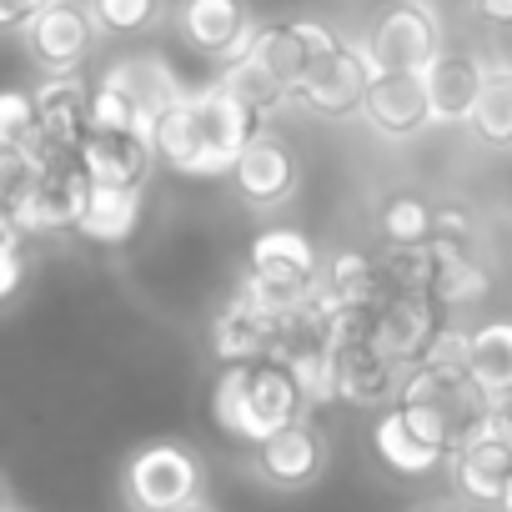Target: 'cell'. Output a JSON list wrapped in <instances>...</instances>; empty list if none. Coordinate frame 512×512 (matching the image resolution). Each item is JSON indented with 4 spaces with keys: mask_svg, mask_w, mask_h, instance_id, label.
I'll return each instance as SVG.
<instances>
[{
    "mask_svg": "<svg viewBox=\"0 0 512 512\" xmlns=\"http://www.w3.org/2000/svg\"><path fill=\"white\" fill-rule=\"evenodd\" d=\"M262 126L221 81L186 91L161 121H156V156L181 171V176H231L241 146L251 141V131Z\"/></svg>",
    "mask_w": 512,
    "mask_h": 512,
    "instance_id": "6da1fadb",
    "label": "cell"
},
{
    "mask_svg": "<svg viewBox=\"0 0 512 512\" xmlns=\"http://www.w3.org/2000/svg\"><path fill=\"white\" fill-rule=\"evenodd\" d=\"M211 417L226 437L256 447L272 432H282L287 422L307 417V402L297 392V377L287 362L267 357V362H236L221 367L216 387H211Z\"/></svg>",
    "mask_w": 512,
    "mask_h": 512,
    "instance_id": "7a4b0ae2",
    "label": "cell"
},
{
    "mask_svg": "<svg viewBox=\"0 0 512 512\" xmlns=\"http://www.w3.org/2000/svg\"><path fill=\"white\" fill-rule=\"evenodd\" d=\"M487 392L472 382L467 367H432V362H417L402 372V387H397V407L402 417L432 442L442 447L447 457L462 452L467 442L487 437Z\"/></svg>",
    "mask_w": 512,
    "mask_h": 512,
    "instance_id": "3957f363",
    "label": "cell"
},
{
    "mask_svg": "<svg viewBox=\"0 0 512 512\" xmlns=\"http://www.w3.org/2000/svg\"><path fill=\"white\" fill-rule=\"evenodd\" d=\"M251 292H262L277 312H287L292 322L302 317L307 297L322 282V262H317V246L297 231V226H272L246 246V277Z\"/></svg>",
    "mask_w": 512,
    "mask_h": 512,
    "instance_id": "277c9868",
    "label": "cell"
},
{
    "mask_svg": "<svg viewBox=\"0 0 512 512\" xmlns=\"http://www.w3.org/2000/svg\"><path fill=\"white\" fill-rule=\"evenodd\" d=\"M121 497L131 512H171L191 497H206V462L186 442H146L121 467Z\"/></svg>",
    "mask_w": 512,
    "mask_h": 512,
    "instance_id": "5b68a950",
    "label": "cell"
},
{
    "mask_svg": "<svg viewBox=\"0 0 512 512\" xmlns=\"http://www.w3.org/2000/svg\"><path fill=\"white\" fill-rule=\"evenodd\" d=\"M287 337H292V317L277 312L262 292H251L246 282L231 292V302L216 312L211 322V347L226 367L236 362H267V357H287Z\"/></svg>",
    "mask_w": 512,
    "mask_h": 512,
    "instance_id": "8992f818",
    "label": "cell"
},
{
    "mask_svg": "<svg viewBox=\"0 0 512 512\" xmlns=\"http://www.w3.org/2000/svg\"><path fill=\"white\" fill-rule=\"evenodd\" d=\"M302 186V161L292 151V141L272 126H256L251 141L241 146L236 166H231V191L241 206L251 211H277L297 196Z\"/></svg>",
    "mask_w": 512,
    "mask_h": 512,
    "instance_id": "52a82bcc",
    "label": "cell"
},
{
    "mask_svg": "<svg viewBox=\"0 0 512 512\" xmlns=\"http://www.w3.org/2000/svg\"><path fill=\"white\" fill-rule=\"evenodd\" d=\"M372 71H427L442 51V26L427 0H392L362 41Z\"/></svg>",
    "mask_w": 512,
    "mask_h": 512,
    "instance_id": "ba28073f",
    "label": "cell"
},
{
    "mask_svg": "<svg viewBox=\"0 0 512 512\" xmlns=\"http://www.w3.org/2000/svg\"><path fill=\"white\" fill-rule=\"evenodd\" d=\"M327 462H332V447H327V432L317 427L312 412L251 447V472L277 492H302V487L322 482Z\"/></svg>",
    "mask_w": 512,
    "mask_h": 512,
    "instance_id": "9c48e42d",
    "label": "cell"
},
{
    "mask_svg": "<svg viewBox=\"0 0 512 512\" xmlns=\"http://www.w3.org/2000/svg\"><path fill=\"white\" fill-rule=\"evenodd\" d=\"M96 21L86 11V0H51V6L21 31L26 56L36 61L41 76H71L86 66L91 46H96Z\"/></svg>",
    "mask_w": 512,
    "mask_h": 512,
    "instance_id": "30bf717a",
    "label": "cell"
},
{
    "mask_svg": "<svg viewBox=\"0 0 512 512\" xmlns=\"http://www.w3.org/2000/svg\"><path fill=\"white\" fill-rule=\"evenodd\" d=\"M337 46H342V36L332 26H322V21H272V26L256 31V41L246 46V56L262 66V71H272L297 96V86L307 81V71L327 51H337Z\"/></svg>",
    "mask_w": 512,
    "mask_h": 512,
    "instance_id": "8fae6325",
    "label": "cell"
},
{
    "mask_svg": "<svg viewBox=\"0 0 512 512\" xmlns=\"http://www.w3.org/2000/svg\"><path fill=\"white\" fill-rule=\"evenodd\" d=\"M367 81H372V61L362 46L342 41L337 51H327L307 81L297 86L292 106H307L312 116H327V121H347L362 111V96H367Z\"/></svg>",
    "mask_w": 512,
    "mask_h": 512,
    "instance_id": "7c38bea8",
    "label": "cell"
},
{
    "mask_svg": "<svg viewBox=\"0 0 512 512\" xmlns=\"http://www.w3.org/2000/svg\"><path fill=\"white\" fill-rule=\"evenodd\" d=\"M437 327H442L437 302L427 292H382V302L372 307V322H367V342L407 372V367L422 362Z\"/></svg>",
    "mask_w": 512,
    "mask_h": 512,
    "instance_id": "4fadbf2b",
    "label": "cell"
},
{
    "mask_svg": "<svg viewBox=\"0 0 512 512\" xmlns=\"http://www.w3.org/2000/svg\"><path fill=\"white\" fill-rule=\"evenodd\" d=\"M176 31L191 51L211 56V61H236L246 56V46L256 41V16L246 0H181L176 6Z\"/></svg>",
    "mask_w": 512,
    "mask_h": 512,
    "instance_id": "5bb4252c",
    "label": "cell"
},
{
    "mask_svg": "<svg viewBox=\"0 0 512 512\" xmlns=\"http://www.w3.org/2000/svg\"><path fill=\"white\" fill-rule=\"evenodd\" d=\"M382 141H412L417 131L432 126L427 106V81L422 71H372L362 111H357Z\"/></svg>",
    "mask_w": 512,
    "mask_h": 512,
    "instance_id": "9a60e30c",
    "label": "cell"
},
{
    "mask_svg": "<svg viewBox=\"0 0 512 512\" xmlns=\"http://www.w3.org/2000/svg\"><path fill=\"white\" fill-rule=\"evenodd\" d=\"M86 191H91V176H86V171H81V161L71 156V161L51 166V171L36 181V191H31L26 201H16V206H11V216H16V226H21L26 236L76 231L81 206H86Z\"/></svg>",
    "mask_w": 512,
    "mask_h": 512,
    "instance_id": "2e32d148",
    "label": "cell"
},
{
    "mask_svg": "<svg viewBox=\"0 0 512 512\" xmlns=\"http://www.w3.org/2000/svg\"><path fill=\"white\" fill-rule=\"evenodd\" d=\"M76 161L101 186H146L156 171V136L151 131H86Z\"/></svg>",
    "mask_w": 512,
    "mask_h": 512,
    "instance_id": "e0dca14e",
    "label": "cell"
},
{
    "mask_svg": "<svg viewBox=\"0 0 512 512\" xmlns=\"http://www.w3.org/2000/svg\"><path fill=\"white\" fill-rule=\"evenodd\" d=\"M487 61L472 56V51H437L432 66L422 71L427 81V106H432V126H467L472 121V106L482 96V81H487Z\"/></svg>",
    "mask_w": 512,
    "mask_h": 512,
    "instance_id": "ac0fdd59",
    "label": "cell"
},
{
    "mask_svg": "<svg viewBox=\"0 0 512 512\" xmlns=\"http://www.w3.org/2000/svg\"><path fill=\"white\" fill-rule=\"evenodd\" d=\"M31 101H36V121H41L46 146H56L61 156H76V146L91 131V86L81 81V71L41 76L31 86Z\"/></svg>",
    "mask_w": 512,
    "mask_h": 512,
    "instance_id": "d6986e66",
    "label": "cell"
},
{
    "mask_svg": "<svg viewBox=\"0 0 512 512\" xmlns=\"http://www.w3.org/2000/svg\"><path fill=\"white\" fill-rule=\"evenodd\" d=\"M101 81L116 86L121 96H131V106H136L151 126H156V121L186 96L181 76H176V71L166 66V56H156V51H141V56H121V61H111Z\"/></svg>",
    "mask_w": 512,
    "mask_h": 512,
    "instance_id": "ffe728a7",
    "label": "cell"
},
{
    "mask_svg": "<svg viewBox=\"0 0 512 512\" xmlns=\"http://www.w3.org/2000/svg\"><path fill=\"white\" fill-rule=\"evenodd\" d=\"M402 387V367L387 362L367 337L337 347V397L352 407H392Z\"/></svg>",
    "mask_w": 512,
    "mask_h": 512,
    "instance_id": "44dd1931",
    "label": "cell"
},
{
    "mask_svg": "<svg viewBox=\"0 0 512 512\" xmlns=\"http://www.w3.org/2000/svg\"><path fill=\"white\" fill-rule=\"evenodd\" d=\"M447 467H452V487H457L462 502H472V507H502V492L512 482V447L507 442H497L487 432V437L467 442L462 452H452Z\"/></svg>",
    "mask_w": 512,
    "mask_h": 512,
    "instance_id": "7402d4cb",
    "label": "cell"
},
{
    "mask_svg": "<svg viewBox=\"0 0 512 512\" xmlns=\"http://www.w3.org/2000/svg\"><path fill=\"white\" fill-rule=\"evenodd\" d=\"M141 186H101L91 181L86 191V206H81V221L76 231L96 246H126L141 226Z\"/></svg>",
    "mask_w": 512,
    "mask_h": 512,
    "instance_id": "603a6c76",
    "label": "cell"
},
{
    "mask_svg": "<svg viewBox=\"0 0 512 512\" xmlns=\"http://www.w3.org/2000/svg\"><path fill=\"white\" fill-rule=\"evenodd\" d=\"M372 447H377L382 467L397 472V477H427V472H437V467L447 462V452L432 447V442L402 417L397 402L377 417V427H372Z\"/></svg>",
    "mask_w": 512,
    "mask_h": 512,
    "instance_id": "cb8c5ba5",
    "label": "cell"
},
{
    "mask_svg": "<svg viewBox=\"0 0 512 512\" xmlns=\"http://www.w3.org/2000/svg\"><path fill=\"white\" fill-rule=\"evenodd\" d=\"M337 307H347V312H367V307H377L382 302V292H387V282H382V262H372V256H362V251H337L332 262L322 267V282H317Z\"/></svg>",
    "mask_w": 512,
    "mask_h": 512,
    "instance_id": "d4e9b609",
    "label": "cell"
},
{
    "mask_svg": "<svg viewBox=\"0 0 512 512\" xmlns=\"http://www.w3.org/2000/svg\"><path fill=\"white\" fill-rule=\"evenodd\" d=\"M256 121H262V126H272V116L282 111V106H292V91L272 76V71H262V66H256L251 56H236V61H226L221 66V76H216Z\"/></svg>",
    "mask_w": 512,
    "mask_h": 512,
    "instance_id": "484cf974",
    "label": "cell"
},
{
    "mask_svg": "<svg viewBox=\"0 0 512 512\" xmlns=\"http://www.w3.org/2000/svg\"><path fill=\"white\" fill-rule=\"evenodd\" d=\"M467 372L472 382L497 397L512 387V317H497V322H482L472 332V352H467Z\"/></svg>",
    "mask_w": 512,
    "mask_h": 512,
    "instance_id": "4316f807",
    "label": "cell"
},
{
    "mask_svg": "<svg viewBox=\"0 0 512 512\" xmlns=\"http://www.w3.org/2000/svg\"><path fill=\"white\" fill-rule=\"evenodd\" d=\"M467 126L477 131L482 146H512V66H492L487 71Z\"/></svg>",
    "mask_w": 512,
    "mask_h": 512,
    "instance_id": "83f0119b",
    "label": "cell"
},
{
    "mask_svg": "<svg viewBox=\"0 0 512 512\" xmlns=\"http://www.w3.org/2000/svg\"><path fill=\"white\" fill-rule=\"evenodd\" d=\"M432 221H437V211H432L422 196H412V191L387 196L382 211H377V231H382L387 246H397V251H407V246H427V241H432Z\"/></svg>",
    "mask_w": 512,
    "mask_h": 512,
    "instance_id": "f1b7e54d",
    "label": "cell"
},
{
    "mask_svg": "<svg viewBox=\"0 0 512 512\" xmlns=\"http://www.w3.org/2000/svg\"><path fill=\"white\" fill-rule=\"evenodd\" d=\"M86 11L101 36H141L161 26L166 0H86Z\"/></svg>",
    "mask_w": 512,
    "mask_h": 512,
    "instance_id": "f546056e",
    "label": "cell"
},
{
    "mask_svg": "<svg viewBox=\"0 0 512 512\" xmlns=\"http://www.w3.org/2000/svg\"><path fill=\"white\" fill-rule=\"evenodd\" d=\"M36 136H41V121H36L31 91L6 86L0 91V151H26Z\"/></svg>",
    "mask_w": 512,
    "mask_h": 512,
    "instance_id": "4dcf8cb0",
    "label": "cell"
},
{
    "mask_svg": "<svg viewBox=\"0 0 512 512\" xmlns=\"http://www.w3.org/2000/svg\"><path fill=\"white\" fill-rule=\"evenodd\" d=\"M91 131H151V136H156V126L131 106V96H121V91L106 86V81L91 86Z\"/></svg>",
    "mask_w": 512,
    "mask_h": 512,
    "instance_id": "1f68e13d",
    "label": "cell"
},
{
    "mask_svg": "<svg viewBox=\"0 0 512 512\" xmlns=\"http://www.w3.org/2000/svg\"><path fill=\"white\" fill-rule=\"evenodd\" d=\"M46 171H51V166L36 161L31 151H0V206L11 211L16 201H26Z\"/></svg>",
    "mask_w": 512,
    "mask_h": 512,
    "instance_id": "d6a6232c",
    "label": "cell"
},
{
    "mask_svg": "<svg viewBox=\"0 0 512 512\" xmlns=\"http://www.w3.org/2000/svg\"><path fill=\"white\" fill-rule=\"evenodd\" d=\"M467 352H472V332L457 327V322H442V327L432 332L422 362H432V367H467Z\"/></svg>",
    "mask_w": 512,
    "mask_h": 512,
    "instance_id": "836d02e7",
    "label": "cell"
},
{
    "mask_svg": "<svg viewBox=\"0 0 512 512\" xmlns=\"http://www.w3.org/2000/svg\"><path fill=\"white\" fill-rule=\"evenodd\" d=\"M26 287V256L21 251H0V307L16 302Z\"/></svg>",
    "mask_w": 512,
    "mask_h": 512,
    "instance_id": "e575fe53",
    "label": "cell"
},
{
    "mask_svg": "<svg viewBox=\"0 0 512 512\" xmlns=\"http://www.w3.org/2000/svg\"><path fill=\"white\" fill-rule=\"evenodd\" d=\"M51 0H0V31H26Z\"/></svg>",
    "mask_w": 512,
    "mask_h": 512,
    "instance_id": "d590c367",
    "label": "cell"
},
{
    "mask_svg": "<svg viewBox=\"0 0 512 512\" xmlns=\"http://www.w3.org/2000/svg\"><path fill=\"white\" fill-rule=\"evenodd\" d=\"M487 432H492L497 442H507V447H512V387H507V392H497V397L487 402Z\"/></svg>",
    "mask_w": 512,
    "mask_h": 512,
    "instance_id": "8d00e7d4",
    "label": "cell"
},
{
    "mask_svg": "<svg viewBox=\"0 0 512 512\" xmlns=\"http://www.w3.org/2000/svg\"><path fill=\"white\" fill-rule=\"evenodd\" d=\"M472 11L492 31H512V0H472Z\"/></svg>",
    "mask_w": 512,
    "mask_h": 512,
    "instance_id": "74e56055",
    "label": "cell"
},
{
    "mask_svg": "<svg viewBox=\"0 0 512 512\" xmlns=\"http://www.w3.org/2000/svg\"><path fill=\"white\" fill-rule=\"evenodd\" d=\"M21 246H26V231L16 226V216L6 206H0V251H21Z\"/></svg>",
    "mask_w": 512,
    "mask_h": 512,
    "instance_id": "f35d334b",
    "label": "cell"
},
{
    "mask_svg": "<svg viewBox=\"0 0 512 512\" xmlns=\"http://www.w3.org/2000/svg\"><path fill=\"white\" fill-rule=\"evenodd\" d=\"M412 512H467V507H457V502H417Z\"/></svg>",
    "mask_w": 512,
    "mask_h": 512,
    "instance_id": "ab89813d",
    "label": "cell"
},
{
    "mask_svg": "<svg viewBox=\"0 0 512 512\" xmlns=\"http://www.w3.org/2000/svg\"><path fill=\"white\" fill-rule=\"evenodd\" d=\"M171 512H216L206 497H191V502H181V507H171Z\"/></svg>",
    "mask_w": 512,
    "mask_h": 512,
    "instance_id": "60d3db41",
    "label": "cell"
},
{
    "mask_svg": "<svg viewBox=\"0 0 512 512\" xmlns=\"http://www.w3.org/2000/svg\"><path fill=\"white\" fill-rule=\"evenodd\" d=\"M497 512H512V482H507V492H502V507Z\"/></svg>",
    "mask_w": 512,
    "mask_h": 512,
    "instance_id": "b9f144b4",
    "label": "cell"
},
{
    "mask_svg": "<svg viewBox=\"0 0 512 512\" xmlns=\"http://www.w3.org/2000/svg\"><path fill=\"white\" fill-rule=\"evenodd\" d=\"M0 507H6V482H0Z\"/></svg>",
    "mask_w": 512,
    "mask_h": 512,
    "instance_id": "7bdbcfd3",
    "label": "cell"
},
{
    "mask_svg": "<svg viewBox=\"0 0 512 512\" xmlns=\"http://www.w3.org/2000/svg\"><path fill=\"white\" fill-rule=\"evenodd\" d=\"M0 512H21V507H11V502H6V507H0Z\"/></svg>",
    "mask_w": 512,
    "mask_h": 512,
    "instance_id": "ee69618b",
    "label": "cell"
}]
</instances>
